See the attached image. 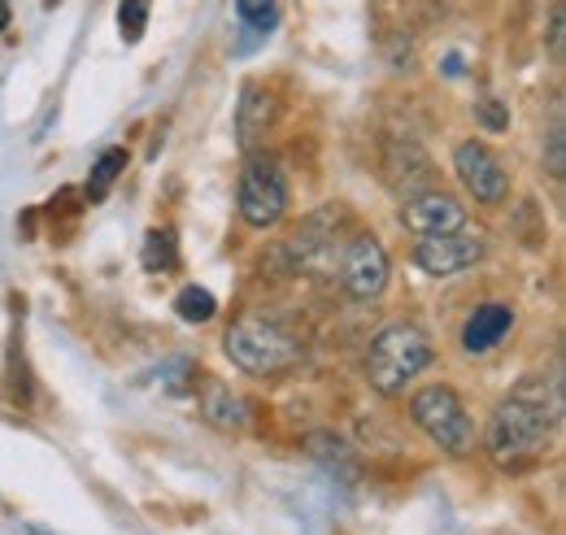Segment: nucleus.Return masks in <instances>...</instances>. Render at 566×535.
<instances>
[{
  "label": "nucleus",
  "mask_w": 566,
  "mask_h": 535,
  "mask_svg": "<svg viewBox=\"0 0 566 535\" xmlns=\"http://www.w3.org/2000/svg\"><path fill=\"white\" fill-rule=\"evenodd\" d=\"M563 418V392L549 379H523L505 401H496L489 431H484V449L496 466L518 470L536 462Z\"/></svg>",
  "instance_id": "1"
},
{
  "label": "nucleus",
  "mask_w": 566,
  "mask_h": 535,
  "mask_svg": "<svg viewBox=\"0 0 566 535\" xmlns=\"http://www.w3.org/2000/svg\"><path fill=\"white\" fill-rule=\"evenodd\" d=\"M222 353H227L231 366H240L244 375L275 379V375H287L292 366H301L305 344H301V335L292 332V327H283L280 318L244 314V318H235V323L227 327Z\"/></svg>",
  "instance_id": "2"
},
{
  "label": "nucleus",
  "mask_w": 566,
  "mask_h": 535,
  "mask_svg": "<svg viewBox=\"0 0 566 535\" xmlns=\"http://www.w3.org/2000/svg\"><path fill=\"white\" fill-rule=\"evenodd\" d=\"M436 348H431V335L415 323H392L370 339L366 348V379L379 397H401L406 384H415L431 366Z\"/></svg>",
  "instance_id": "3"
},
{
  "label": "nucleus",
  "mask_w": 566,
  "mask_h": 535,
  "mask_svg": "<svg viewBox=\"0 0 566 535\" xmlns=\"http://www.w3.org/2000/svg\"><path fill=\"white\" fill-rule=\"evenodd\" d=\"M235 209H240V222L253 231H271L283 222L287 179H283V166L271 153H258V148L244 153V166L235 179Z\"/></svg>",
  "instance_id": "4"
},
{
  "label": "nucleus",
  "mask_w": 566,
  "mask_h": 535,
  "mask_svg": "<svg viewBox=\"0 0 566 535\" xmlns=\"http://www.w3.org/2000/svg\"><path fill=\"white\" fill-rule=\"evenodd\" d=\"M410 422L423 431L427 440L453 458L471 453L475 449V427H471V413L462 397L449 388V384H427L410 397Z\"/></svg>",
  "instance_id": "5"
},
{
  "label": "nucleus",
  "mask_w": 566,
  "mask_h": 535,
  "mask_svg": "<svg viewBox=\"0 0 566 535\" xmlns=\"http://www.w3.org/2000/svg\"><path fill=\"white\" fill-rule=\"evenodd\" d=\"M453 170H458L462 188L480 204H505V197H510V175H505L501 157L480 139H462L453 148Z\"/></svg>",
  "instance_id": "6"
},
{
  "label": "nucleus",
  "mask_w": 566,
  "mask_h": 535,
  "mask_svg": "<svg viewBox=\"0 0 566 535\" xmlns=\"http://www.w3.org/2000/svg\"><path fill=\"white\" fill-rule=\"evenodd\" d=\"M340 287L354 296V301H379L384 287H388V253L375 235H357L345 244V258H340Z\"/></svg>",
  "instance_id": "7"
},
{
  "label": "nucleus",
  "mask_w": 566,
  "mask_h": 535,
  "mask_svg": "<svg viewBox=\"0 0 566 535\" xmlns=\"http://www.w3.org/2000/svg\"><path fill=\"white\" fill-rule=\"evenodd\" d=\"M484 258V235L475 231H444V235H419L415 244V266L431 274V279H444V274H458V270H471Z\"/></svg>",
  "instance_id": "8"
},
{
  "label": "nucleus",
  "mask_w": 566,
  "mask_h": 535,
  "mask_svg": "<svg viewBox=\"0 0 566 535\" xmlns=\"http://www.w3.org/2000/svg\"><path fill=\"white\" fill-rule=\"evenodd\" d=\"M336 231H340V213L327 204L323 213H314V218L283 244V253H287L292 270L332 266V258H336Z\"/></svg>",
  "instance_id": "9"
},
{
  "label": "nucleus",
  "mask_w": 566,
  "mask_h": 535,
  "mask_svg": "<svg viewBox=\"0 0 566 535\" xmlns=\"http://www.w3.org/2000/svg\"><path fill=\"white\" fill-rule=\"evenodd\" d=\"M401 222L415 235H444V231H462L467 227V209L449 192H415L401 209Z\"/></svg>",
  "instance_id": "10"
},
{
  "label": "nucleus",
  "mask_w": 566,
  "mask_h": 535,
  "mask_svg": "<svg viewBox=\"0 0 566 535\" xmlns=\"http://www.w3.org/2000/svg\"><path fill=\"white\" fill-rule=\"evenodd\" d=\"M514 327V310L510 305H501V301H489V305H480V310H471V318H467V327H462V348L475 357V353H489L496 348L505 335Z\"/></svg>",
  "instance_id": "11"
},
{
  "label": "nucleus",
  "mask_w": 566,
  "mask_h": 535,
  "mask_svg": "<svg viewBox=\"0 0 566 535\" xmlns=\"http://www.w3.org/2000/svg\"><path fill=\"white\" fill-rule=\"evenodd\" d=\"M201 413H206V422L218 427V431H244V422H249V405L244 397H235L227 384H218L210 379L206 388H201Z\"/></svg>",
  "instance_id": "12"
},
{
  "label": "nucleus",
  "mask_w": 566,
  "mask_h": 535,
  "mask_svg": "<svg viewBox=\"0 0 566 535\" xmlns=\"http://www.w3.org/2000/svg\"><path fill=\"white\" fill-rule=\"evenodd\" d=\"M275 123V101H271V92H262V87H244V96H240V109H235V135H240V144L244 148H253L266 127Z\"/></svg>",
  "instance_id": "13"
},
{
  "label": "nucleus",
  "mask_w": 566,
  "mask_h": 535,
  "mask_svg": "<svg viewBox=\"0 0 566 535\" xmlns=\"http://www.w3.org/2000/svg\"><path fill=\"white\" fill-rule=\"evenodd\" d=\"M388 175H392V183L397 188H419V183H427L431 179V161H427V153L419 148V144H392L388 148Z\"/></svg>",
  "instance_id": "14"
},
{
  "label": "nucleus",
  "mask_w": 566,
  "mask_h": 535,
  "mask_svg": "<svg viewBox=\"0 0 566 535\" xmlns=\"http://www.w3.org/2000/svg\"><path fill=\"white\" fill-rule=\"evenodd\" d=\"M305 444H310V453H314L323 466L332 470V474H340V479H354V449H349L345 440H336V436L318 431V436H310Z\"/></svg>",
  "instance_id": "15"
},
{
  "label": "nucleus",
  "mask_w": 566,
  "mask_h": 535,
  "mask_svg": "<svg viewBox=\"0 0 566 535\" xmlns=\"http://www.w3.org/2000/svg\"><path fill=\"white\" fill-rule=\"evenodd\" d=\"M127 170V153L123 148H105L101 157H96V166H92V179H87V197L92 201H101L109 188H114V179Z\"/></svg>",
  "instance_id": "16"
},
{
  "label": "nucleus",
  "mask_w": 566,
  "mask_h": 535,
  "mask_svg": "<svg viewBox=\"0 0 566 535\" xmlns=\"http://www.w3.org/2000/svg\"><path fill=\"white\" fill-rule=\"evenodd\" d=\"M175 314H179L184 323H210L213 314H218V301H213L210 287H197V283H188V287L175 296Z\"/></svg>",
  "instance_id": "17"
},
{
  "label": "nucleus",
  "mask_w": 566,
  "mask_h": 535,
  "mask_svg": "<svg viewBox=\"0 0 566 535\" xmlns=\"http://www.w3.org/2000/svg\"><path fill=\"white\" fill-rule=\"evenodd\" d=\"M179 266V249H175V231H148L144 235V270H175Z\"/></svg>",
  "instance_id": "18"
},
{
  "label": "nucleus",
  "mask_w": 566,
  "mask_h": 535,
  "mask_svg": "<svg viewBox=\"0 0 566 535\" xmlns=\"http://www.w3.org/2000/svg\"><path fill=\"white\" fill-rule=\"evenodd\" d=\"M545 53H549V62H554V66H563V62H566V4H563V0H554V4H549Z\"/></svg>",
  "instance_id": "19"
},
{
  "label": "nucleus",
  "mask_w": 566,
  "mask_h": 535,
  "mask_svg": "<svg viewBox=\"0 0 566 535\" xmlns=\"http://www.w3.org/2000/svg\"><path fill=\"white\" fill-rule=\"evenodd\" d=\"M235 13H240V22L253 27V31H271V27L280 22L275 0H235Z\"/></svg>",
  "instance_id": "20"
},
{
  "label": "nucleus",
  "mask_w": 566,
  "mask_h": 535,
  "mask_svg": "<svg viewBox=\"0 0 566 535\" xmlns=\"http://www.w3.org/2000/svg\"><path fill=\"white\" fill-rule=\"evenodd\" d=\"M545 166L554 179H566V132H563V114H554V127L545 139Z\"/></svg>",
  "instance_id": "21"
},
{
  "label": "nucleus",
  "mask_w": 566,
  "mask_h": 535,
  "mask_svg": "<svg viewBox=\"0 0 566 535\" xmlns=\"http://www.w3.org/2000/svg\"><path fill=\"white\" fill-rule=\"evenodd\" d=\"M144 22H148V0H123V9H118V27H123V40H127V44L140 40Z\"/></svg>",
  "instance_id": "22"
},
{
  "label": "nucleus",
  "mask_w": 566,
  "mask_h": 535,
  "mask_svg": "<svg viewBox=\"0 0 566 535\" xmlns=\"http://www.w3.org/2000/svg\"><path fill=\"white\" fill-rule=\"evenodd\" d=\"M475 114H480V123H484L489 132H505V127H510V114L501 109V101H493V96H489V101H480V105H475Z\"/></svg>",
  "instance_id": "23"
},
{
  "label": "nucleus",
  "mask_w": 566,
  "mask_h": 535,
  "mask_svg": "<svg viewBox=\"0 0 566 535\" xmlns=\"http://www.w3.org/2000/svg\"><path fill=\"white\" fill-rule=\"evenodd\" d=\"M9 27V0H0V31Z\"/></svg>",
  "instance_id": "24"
}]
</instances>
